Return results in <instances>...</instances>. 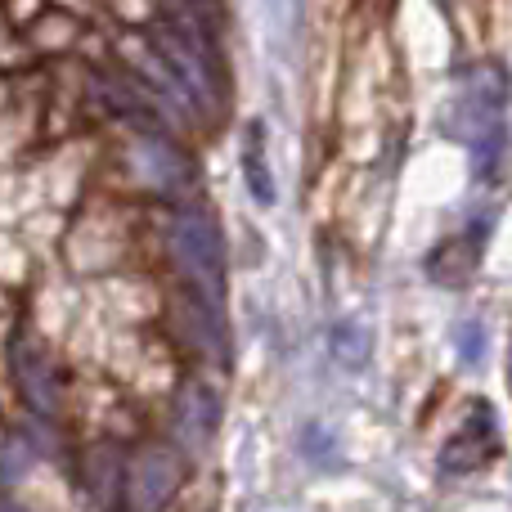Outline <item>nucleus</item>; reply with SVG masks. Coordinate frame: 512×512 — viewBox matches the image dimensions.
<instances>
[{"instance_id":"1","label":"nucleus","mask_w":512,"mask_h":512,"mask_svg":"<svg viewBox=\"0 0 512 512\" xmlns=\"http://www.w3.org/2000/svg\"><path fill=\"white\" fill-rule=\"evenodd\" d=\"M171 261L180 265L189 288H198L203 297H212L221 306L225 297V239L216 230V221L203 207H180L171 216V234H167Z\"/></svg>"},{"instance_id":"2","label":"nucleus","mask_w":512,"mask_h":512,"mask_svg":"<svg viewBox=\"0 0 512 512\" xmlns=\"http://www.w3.org/2000/svg\"><path fill=\"white\" fill-rule=\"evenodd\" d=\"M158 50H162V59L171 63V77L189 90V99L212 108V113H221L225 108V77H221V59H216V50H212L203 27H198L194 18H180V23H171L167 32H162Z\"/></svg>"},{"instance_id":"3","label":"nucleus","mask_w":512,"mask_h":512,"mask_svg":"<svg viewBox=\"0 0 512 512\" xmlns=\"http://www.w3.org/2000/svg\"><path fill=\"white\" fill-rule=\"evenodd\" d=\"M180 481H185V459H180V450L167 441H149L126 463L122 504L117 508L122 512H167Z\"/></svg>"},{"instance_id":"4","label":"nucleus","mask_w":512,"mask_h":512,"mask_svg":"<svg viewBox=\"0 0 512 512\" xmlns=\"http://www.w3.org/2000/svg\"><path fill=\"white\" fill-rule=\"evenodd\" d=\"M9 373H14L18 396H23V405L32 409V414L59 418V409H63V373H59V364L45 355V346L36 342V337L14 333V342H9Z\"/></svg>"},{"instance_id":"5","label":"nucleus","mask_w":512,"mask_h":512,"mask_svg":"<svg viewBox=\"0 0 512 512\" xmlns=\"http://www.w3.org/2000/svg\"><path fill=\"white\" fill-rule=\"evenodd\" d=\"M131 162H135V180H144V185L162 189V194H171V189H180V185L189 180V162L180 158V153L171 149L162 135H153V131L135 140Z\"/></svg>"},{"instance_id":"6","label":"nucleus","mask_w":512,"mask_h":512,"mask_svg":"<svg viewBox=\"0 0 512 512\" xmlns=\"http://www.w3.org/2000/svg\"><path fill=\"white\" fill-rule=\"evenodd\" d=\"M495 454V423H490V409L477 405V418L468 423V432L454 436L441 454V468L445 472H472Z\"/></svg>"},{"instance_id":"7","label":"nucleus","mask_w":512,"mask_h":512,"mask_svg":"<svg viewBox=\"0 0 512 512\" xmlns=\"http://www.w3.org/2000/svg\"><path fill=\"white\" fill-rule=\"evenodd\" d=\"M477 261H481V239L477 234H463V239H445L441 248L427 256V274L436 283H445V288H459V283L472 279Z\"/></svg>"},{"instance_id":"8","label":"nucleus","mask_w":512,"mask_h":512,"mask_svg":"<svg viewBox=\"0 0 512 512\" xmlns=\"http://www.w3.org/2000/svg\"><path fill=\"white\" fill-rule=\"evenodd\" d=\"M122 477H126V463L117 459L108 445H104V450H90V459H86V486H90V495H95L99 508L122 504Z\"/></svg>"},{"instance_id":"9","label":"nucleus","mask_w":512,"mask_h":512,"mask_svg":"<svg viewBox=\"0 0 512 512\" xmlns=\"http://www.w3.org/2000/svg\"><path fill=\"white\" fill-rule=\"evenodd\" d=\"M243 176H248V189L256 203H274V180L270 167H265V126L252 122L248 135H243Z\"/></svg>"},{"instance_id":"10","label":"nucleus","mask_w":512,"mask_h":512,"mask_svg":"<svg viewBox=\"0 0 512 512\" xmlns=\"http://www.w3.org/2000/svg\"><path fill=\"white\" fill-rule=\"evenodd\" d=\"M176 414H180V427L203 441V436L216 432V414H221V405H216V396L207 387H185L180 400H176Z\"/></svg>"},{"instance_id":"11","label":"nucleus","mask_w":512,"mask_h":512,"mask_svg":"<svg viewBox=\"0 0 512 512\" xmlns=\"http://www.w3.org/2000/svg\"><path fill=\"white\" fill-rule=\"evenodd\" d=\"M27 27H32L36 50H68V45L77 41V23L63 18V14H41L36 23H27Z\"/></svg>"},{"instance_id":"12","label":"nucleus","mask_w":512,"mask_h":512,"mask_svg":"<svg viewBox=\"0 0 512 512\" xmlns=\"http://www.w3.org/2000/svg\"><path fill=\"white\" fill-rule=\"evenodd\" d=\"M333 355H337V364H346V369H360V364L369 360V333H364L360 324H337L333 328Z\"/></svg>"},{"instance_id":"13","label":"nucleus","mask_w":512,"mask_h":512,"mask_svg":"<svg viewBox=\"0 0 512 512\" xmlns=\"http://www.w3.org/2000/svg\"><path fill=\"white\" fill-rule=\"evenodd\" d=\"M454 342H459V360L463 364H481V355H486V328H481L477 319H468V324H459Z\"/></svg>"},{"instance_id":"14","label":"nucleus","mask_w":512,"mask_h":512,"mask_svg":"<svg viewBox=\"0 0 512 512\" xmlns=\"http://www.w3.org/2000/svg\"><path fill=\"white\" fill-rule=\"evenodd\" d=\"M45 14V0H9V18L14 23H36Z\"/></svg>"},{"instance_id":"15","label":"nucleus","mask_w":512,"mask_h":512,"mask_svg":"<svg viewBox=\"0 0 512 512\" xmlns=\"http://www.w3.org/2000/svg\"><path fill=\"white\" fill-rule=\"evenodd\" d=\"M0 512H27L23 504H14V499H0Z\"/></svg>"},{"instance_id":"16","label":"nucleus","mask_w":512,"mask_h":512,"mask_svg":"<svg viewBox=\"0 0 512 512\" xmlns=\"http://www.w3.org/2000/svg\"><path fill=\"white\" fill-rule=\"evenodd\" d=\"M508 373H512V351H508Z\"/></svg>"}]
</instances>
